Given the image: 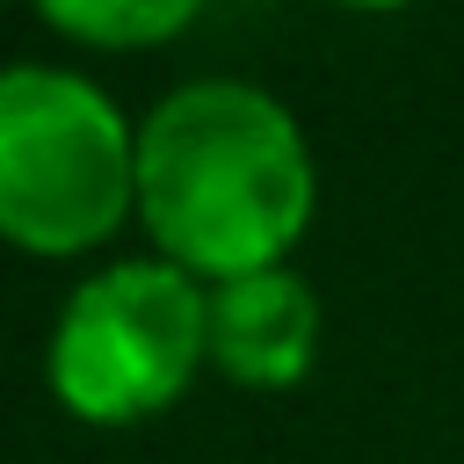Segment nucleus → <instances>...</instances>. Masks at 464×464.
Instances as JSON below:
<instances>
[{"instance_id": "7ed1b4c3", "label": "nucleus", "mask_w": 464, "mask_h": 464, "mask_svg": "<svg viewBox=\"0 0 464 464\" xmlns=\"http://www.w3.org/2000/svg\"><path fill=\"white\" fill-rule=\"evenodd\" d=\"M210 362V290L174 261H116L87 276L51 334V392L94 428L145 420Z\"/></svg>"}, {"instance_id": "f03ea898", "label": "nucleus", "mask_w": 464, "mask_h": 464, "mask_svg": "<svg viewBox=\"0 0 464 464\" xmlns=\"http://www.w3.org/2000/svg\"><path fill=\"white\" fill-rule=\"evenodd\" d=\"M138 210V130L65 65L0 72V239L22 254H87Z\"/></svg>"}, {"instance_id": "20e7f679", "label": "nucleus", "mask_w": 464, "mask_h": 464, "mask_svg": "<svg viewBox=\"0 0 464 464\" xmlns=\"http://www.w3.org/2000/svg\"><path fill=\"white\" fill-rule=\"evenodd\" d=\"M319 348V297L290 268L210 283V362L246 392H283L312 370Z\"/></svg>"}, {"instance_id": "f257e3e1", "label": "nucleus", "mask_w": 464, "mask_h": 464, "mask_svg": "<svg viewBox=\"0 0 464 464\" xmlns=\"http://www.w3.org/2000/svg\"><path fill=\"white\" fill-rule=\"evenodd\" d=\"M312 196V145L254 80H188L138 123V218L196 283L283 268Z\"/></svg>"}, {"instance_id": "39448f33", "label": "nucleus", "mask_w": 464, "mask_h": 464, "mask_svg": "<svg viewBox=\"0 0 464 464\" xmlns=\"http://www.w3.org/2000/svg\"><path fill=\"white\" fill-rule=\"evenodd\" d=\"M36 14H44V29H58L72 44H102V51H145L196 22L188 0H44Z\"/></svg>"}]
</instances>
